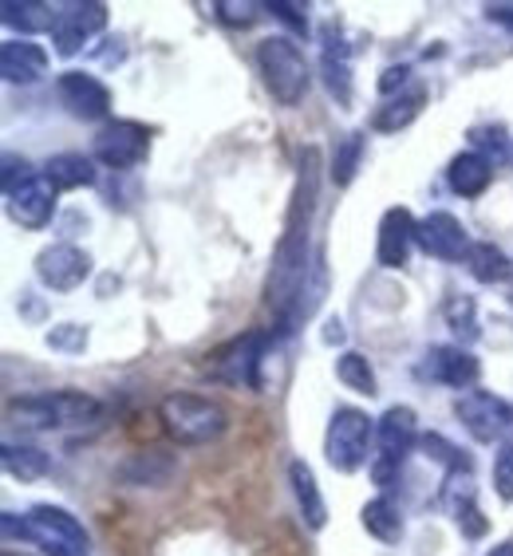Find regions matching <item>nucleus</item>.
Returning a JSON list of instances; mask_svg holds the SVG:
<instances>
[{
    "mask_svg": "<svg viewBox=\"0 0 513 556\" xmlns=\"http://www.w3.org/2000/svg\"><path fill=\"white\" fill-rule=\"evenodd\" d=\"M316 202H321V154L309 147L300 154L297 186L289 198V214H285V233L273 253V268H268L265 300L273 316H277V332L289 336L300 320V296L309 285L312 273V222H316Z\"/></svg>",
    "mask_w": 513,
    "mask_h": 556,
    "instance_id": "f257e3e1",
    "label": "nucleus"
},
{
    "mask_svg": "<svg viewBox=\"0 0 513 556\" xmlns=\"http://www.w3.org/2000/svg\"><path fill=\"white\" fill-rule=\"evenodd\" d=\"M4 536L9 541H28V545H40L48 556H91V541H87V529L79 525V517L60 509V505H33L24 517L4 514Z\"/></svg>",
    "mask_w": 513,
    "mask_h": 556,
    "instance_id": "f03ea898",
    "label": "nucleus"
},
{
    "mask_svg": "<svg viewBox=\"0 0 513 556\" xmlns=\"http://www.w3.org/2000/svg\"><path fill=\"white\" fill-rule=\"evenodd\" d=\"M159 422L178 446H202V442L222 439L225 427H229V415L217 399L174 391L159 403Z\"/></svg>",
    "mask_w": 513,
    "mask_h": 556,
    "instance_id": "7ed1b4c3",
    "label": "nucleus"
},
{
    "mask_svg": "<svg viewBox=\"0 0 513 556\" xmlns=\"http://www.w3.org/2000/svg\"><path fill=\"white\" fill-rule=\"evenodd\" d=\"M256 72H261L268 96L277 99L280 108H297L312 87L309 60L289 36H265L256 43Z\"/></svg>",
    "mask_w": 513,
    "mask_h": 556,
    "instance_id": "20e7f679",
    "label": "nucleus"
},
{
    "mask_svg": "<svg viewBox=\"0 0 513 556\" xmlns=\"http://www.w3.org/2000/svg\"><path fill=\"white\" fill-rule=\"evenodd\" d=\"M415 442H418L415 410L387 407L384 418L375 422V446H379V454H375V462H372V478L384 493L399 482V470H403L406 454L415 450Z\"/></svg>",
    "mask_w": 513,
    "mask_h": 556,
    "instance_id": "39448f33",
    "label": "nucleus"
},
{
    "mask_svg": "<svg viewBox=\"0 0 513 556\" xmlns=\"http://www.w3.org/2000/svg\"><path fill=\"white\" fill-rule=\"evenodd\" d=\"M375 442V418H367L360 407H336L324 434V458L331 470L355 473L367 462Z\"/></svg>",
    "mask_w": 513,
    "mask_h": 556,
    "instance_id": "423d86ee",
    "label": "nucleus"
},
{
    "mask_svg": "<svg viewBox=\"0 0 513 556\" xmlns=\"http://www.w3.org/2000/svg\"><path fill=\"white\" fill-rule=\"evenodd\" d=\"M277 340V336H265V332H246L229 340L225 348H217L210 355V375H214L217 383H229V387H246V391H261V367H265V352L268 343Z\"/></svg>",
    "mask_w": 513,
    "mask_h": 556,
    "instance_id": "0eeeda50",
    "label": "nucleus"
},
{
    "mask_svg": "<svg viewBox=\"0 0 513 556\" xmlns=\"http://www.w3.org/2000/svg\"><path fill=\"white\" fill-rule=\"evenodd\" d=\"M454 418L466 427L474 442H486V446L513 434V403H505L502 395H490V391H466L454 399Z\"/></svg>",
    "mask_w": 513,
    "mask_h": 556,
    "instance_id": "6e6552de",
    "label": "nucleus"
},
{
    "mask_svg": "<svg viewBox=\"0 0 513 556\" xmlns=\"http://www.w3.org/2000/svg\"><path fill=\"white\" fill-rule=\"evenodd\" d=\"M96 162H103L108 170H135L150 154V130L135 118H115L96 135Z\"/></svg>",
    "mask_w": 513,
    "mask_h": 556,
    "instance_id": "1a4fd4ad",
    "label": "nucleus"
},
{
    "mask_svg": "<svg viewBox=\"0 0 513 556\" xmlns=\"http://www.w3.org/2000/svg\"><path fill=\"white\" fill-rule=\"evenodd\" d=\"M415 245L435 261H466L471 257V233H466V225L459 222L454 214L447 210H430L415 229Z\"/></svg>",
    "mask_w": 513,
    "mask_h": 556,
    "instance_id": "9d476101",
    "label": "nucleus"
},
{
    "mask_svg": "<svg viewBox=\"0 0 513 556\" xmlns=\"http://www.w3.org/2000/svg\"><path fill=\"white\" fill-rule=\"evenodd\" d=\"M108 28V4L99 0H87V4H67V9L55 12V28H52V43L60 55H79L87 40H96L99 33Z\"/></svg>",
    "mask_w": 513,
    "mask_h": 556,
    "instance_id": "9b49d317",
    "label": "nucleus"
},
{
    "mask_svg": "<svg viewBox=\"0 0 513 556\" xmlns=\"http://www.w3.org/2000/svg\"><path fill=\"white\" fill-rule=\"evenodd\" d=\"M36 277H40L43 289L72 292L91 277V257L72 241H55V245L36 253Z\"/></svg>",
    "mask_w": 513,
    "mask_h": 556,
    "instance_id": "f8f14e48",
    "label": "nucleus"
},
{
    "mask_svg": "<svg viewBox=\"0 0 513 556\" xmlns=\"http://www.w3.org/2000/svg\"><path fill=\"white\" fill-rule=\"evenodd\" d=\"M55 96L67 108L72 118H84V123H96V118L111 115V91L103 79L87 72H64L55 79Z\"/></svg>",
    "mask_w": 513,
    "mask_h": 556,
    "instance_id": "ddd939ff",
    "label": "nucleus"
},
{
    "mask_svg": "<svg viewBox=\"0 0 513 556\" xmlns=\"http://www.w3.org/2000/svg\"><path fill=\"white\" fill-rule=\"evenodd\" d=\"M55 193H60V186L48 174H33L28 182H21L12 193H4L9 217L16 225H24V229H43L55 214Z\"/></svg>",
    "mask_w": 513,
    "mask_h": 556,
    "instance_id": "4468645a",
    "label": "nucleus"
},
{
    "mask_svg": "<svg viewBox=\"0 0 513 556\" xmlns=\"http://www.w3.org/2000/svg\"><path fill=\"white\" fill-rule=\"evenodd\" d=\"M478 375H481V364L462 348V343H439V348H430L427 359H423V379L454 387V391H471V387L478 383Z\"/></svg>",
    "mask_w": 513,
    "mask_h": 556,
    "instance_id": "2eb2a0df",
    "label": "nucleus"
},
{
    "mask_svg": "<svg viewBox=\"0 0 513 556\" xmlns=\"http://www.w3.org/2000/svg\"><path fill=\"white\" fill-rule=\"evenodd\" d=\"M415 229L418 222L411 217V210L403 205H391L384 217H379V237H375V261L384 268H403L411 257V245H415Z\"/></svg>",
    "mask_w": 513,
    "mask_h": 556,
    "instance_id": "dca6fc26",
    "label": "nucleus"
},
{
    "mask_svg": "<svg viewBox=\"0 0 513 556\" xmlns=\"http://www.w3.org/2000/svg\"><path fill=\"white\" fill-rule=\"evenodd\" d=\"M0 75L9 84H36L48 75V52L33 40H4L0 43Z\"/></svg>",
    "mask_w": 513,
    "mask_h": 556,
    "instance_id": "f3484780",
    "label": "nucleus"
},
{
    "mask_svg": "<svg viewBox=\"0 0 513 556\" xmlns=\"http://www.w3.org/2000/svg\"><path fill=\"white\" fill-rule=\"evenodd\" d=\"M447 182L459 198H481L493 182V162L481 159L478 150H462V154L450 159Z\"/></svg>",
    "mask_w": 513,
    "mask_h": 556,
    "instance_id": "a211bd4d",
    "label": "nucleus"
},
{
    "mask_svg": "<svg viewBox=\"0 0 513 556\" xmlns=\"http://www.w3.org/2000/svg\"><path fill=\"white\" fill-rule=\"evenodd\" d=\"M423 103H427V87L423 84H411L406 91H399V96H391L384 103V108L375 111L372 127L384 130V135H396V130L411 127L418 115H423Z\"/></svg>",
    "mask_w": 513,
    "mask_h": 556,
    "instance_id": "6ab92c4d",
    "label": "nucleus"
},
{
    "mask_svg": "<svg viewBox=\"0 0 513 556\" xmlns=\"http://www.w3.org/2000/svg\"><path fill=\"white\" fill-rule=\"evenodd\" d=\"M289 482H292V497L300 505V517L309 529H324L328 525V505H324V493L316 485V473L309 470V462H292L289 466Z\"/></svg>",
    "mask_w": 513,
    "mask_h": 556,
    "instance_id": "aec40b11",
    "label": "nucleus"
},
{
    "mask_svg": "<svg viewBox=\"0 0 513 556\" xmlns=\"http://www.w3.org/2000/svg\"><path fill=\"white\" fill-rule=\"evenodd\" d=\"M48 403H52L55 430L87 427V422H96V418L103 415V403H99L96 395H87V391H52Z\"/></svg>",
    "mask_w": 513,
    "mask_h": 556,
    "instance_id": "412c9836",
    "label": "nucleus"
},
{
    "mask_svg": "<svg viewBox=\"0 0 513 556\" xmlns=\"http://www.w3.org/2000/svg\"><path fill=\"white\" fill-rule=\"evenodd\" d=\"M360 521H364V529L375 536V541H384V545H396V541H403V509H399L387 493H379V497H372V502L360 509Z\"/></svg>",
    "mask_w": 513,
    "mask_h": 556,
    "instance_id": "4be33fe9",
    "label": "nucleus"
},
{
    "mask_svg": "<svg viewBox=\"0 0 513 556\" xmlns=\"http://www.w3.org/2000/svg\"><path fill=\"white\" fill-rule=\"evenodd\" d=\"M0 16H4V24H9V28H16V33H21V40L55 28L52 4H43V0H4V4H0Z\"/></svg>",
    "mask_w": 513,
    "mask_h": 556,
    "instance_id": "5701e85b",
    "label": "nucleus"
},
{
    "mask_svg": "<svg viewBox=\"0 0 513 556\" xmlns=\"http://www.w3.org/2000/svg\"><path fill=\"white\" fill-rule=\"evenodd\" d=\"M0 462H4V473L16 482H40L43 473L52 470V458L36 446H24V442H4Z\"/></svg>",
    "mask_w": 513,
    "mask_h": 556,
    "instance_id": "b1692460",
    "label": "nucleus"
},
{
    "mask_svg": "<svg viewBox=\"0 0 513 556\" xmlns=\"http://www.w3.org/2000/svg\"><path fill=\"white\" fill-rule=\"evenodd\" d=\"M466 268H471V277L478 280V285H505V280L513 277V261L505 257L493 241H474Z\"/></svg>",
    "mask_w": 513,
    "mask_h": 556,
    "instance_id": "393cba45",
    "label": "nucleus"
},
{
    "mask_svg": "<svg viewBox=\"0 0 513 556\" xmlns=\"http://www.w3.org/2000/svg\"><path fill=\"white\" fill-rule=\"evenodd\" d=\"M43 174H48L60 190H79V186L96 182V162L87 159V154L67 150V154H55V159L43 166Z\"/></svg>",
    "mask_w": 513,
    "mask_h": 556,
    "instance_id": "a878e982",
    "label": "nucleus"
},
{
    "mask_svg": "<svg viewBox=\"0 0 513 556\" xmlns=\"http://www.w3.org/2000/svg\"><path fill=\"white\" fill-rule=\"evenodd\" d=\"M174 462L162 454V450H142L123 466V482L127 485H166Z\"/></svg>",
    "mask_w": 513,
    "mask_h": 556,
    "instance_id": "bb28decb",
    "label": "nucleus"
},
{
    "mask_svg": "<svg viewBox=\"0 0 513 556\" xmlns=\"http://www.w3.org/2000/svg\"><path fill=\"white\" fill-rule=\"evenodd\" d=\"M321 72H324V87L331 91V99H336L340 108H352V67H348V52H343V48H336V52L324 48Z\"/></svg>",
    "mask_w": 513,
    "mask_h": 556,
    "instance_id": "cd10ccee",
    "label": "nucleus"
},
{
    "mask_svg": "<svg viewBox=\"0 0 513 556\" xmlns=\"http://www.w3.org/2000/svg\"><path fill=\"white\" fill-rule=\"evenodd\" d=\"M336 379H340L348 391H355V395H367V399L379 395L372 364H367V355H360V352H343L340 359H336Z\"/></svg>",
    "mask_w": 513,
    "mask_h": 556,
    "instance_id": "c85d7f7f",
    "label": "nucleus"
},
{
    "mask_svg": "<svg viewBox=\"0 0 513 556\" xmlns=\"http://www.w3.org/2000/svg\"><path fill=\"white\" fill-rule=\"evenodd\" d=\"M364 147H367V135L364 130H352V135H343L336 154H331V182L336 186H352L355 170H360V162H364Z\"/></svg>",
    "mask_w": 513,
    "mask_h": 556,
    "instance_id": "c756f323",
    "label": "nucleus"
},
{
    "mask_svg": "<svg viewBox=\"0 0 513 556\" xmlns=\"http://www.w3.org/2000/svg\"><path fill=\"white\" fill-rule=\"evenodd\" d=\"M442 312H447L450 332L462 336L466 343L478 340V308H474V300L466 296V292H454V296L442 304Z\"/></svg>",
    "mask_w": 513,
    "mask_h": 556,
    "instance_id": "7c9ffc66",
    "label": "nucleus"
},
{
    "mask_svg": "<svg viewBox=\"0 0 513 556\" xmlns=\"http://www.w3.org/2000/svg\"><path fill=\"white\" fill-rule=\"evenodd\" d=\"M214 16L229 28H249L261 16V4H253V0H214Z\"/></svg>",
    "mask_w": 513,
    "mask_h": 556,
    "instance_id": "2f4dec72",
    "label": "nucleus"
},
{
    "mask_svg": "<svg viewBox=\"0 0 513 556\" xmlns=\"http://www.w3.org/2000/svg\"><path fill=\"white\" fill-rule=\"evenodd\" d=\"M493 490L502 502H513V439H505L493 454Z\"/></svg>",
    "mask_w": 513,
    "mask_h": 556,
    "instance_id": "473e14b6",
    "label": "nucleus"
},
{
    "mask_svg": "<svg viewBox=\"0 0 513 556\" xmlns=\"http://www.w3.org/2000/svg\"><path fill=\"white\" fill-rule=\"evenodd\" d=\"M265 12H273L280 24H289L297 36L309 33V4H300V0H273V4H265Z\"/></svg>",
    "mask_w": 513,
    "mask_h": 556,
    "instance_id": "72a5a7b5",
    "label": "nucleus"
},
{
    "mask_svg": "<svg viewBox=\"0 0 513 556\" xmlns=\"http://www.w3.org/2000/svg\"><path fill=\"white\" fill-rule=\"evenodd\" d=\"M48 348H55V352H84L87 328H79V324H60V328L48 332Z\"/></svg>",
    "mask_w": 513,
    "mask_h": 556,
    "instance_id": "f704fd0d",
    "label": "nucleus"
},
{
    "mask_svg": "<svg viewBox=\"0 0 513 556\" xmlns=\"http://www.w3.org/2000/svg\"><path fill=\"white\" fill-rule=\"evenodd\" d=\"M471 139H474V150H478L481 159H490L486 150H493V162L505 159V130L502 127H474Z\"/></svg>",
    "mask_w": 513,
    "mask_h": 556,
    "instance_id": "c9c22d12",
    "label": "nucleus"
},
{
    "mask_svg": "<svg viewBox=\"0 0 513 556\" xmlns=\"http://www.w3.org/2000/svg\"><path fill=\"white\" fill-rule=\"evenodd\" d=\"M33 174L36 170L24 159H16V154H4V178H0V182H4V193H12L21 182H28Z\"/></svg>",
    "mask_w": 513,
    "mask_h": 556,
    "instance_id": "e433bc0d",
    "label": "nucleus"
},
{
    "mask_svg": "<svg viewBox=\"0 0 513 556\" xmlns=\"http://www.w3.org/2000/svg\"><path fill=\"white\" fill-rule=\"evenodd\" d=\"M411 87V67L406 64H399V67H387L384 72V79H379V91H384L387 99L391 96H399V91H406Z\"/></svg>",
    "mask_w": 513,
    "mask_h": 556,
    "instance_id": "4c0bfd02",
    "label": "nucleus"
},
{
    "mask_svg": "<svg viewBox=\"0 0 513 556\" xmlns=\"http://www.w3.org/2000/svg\"><path fill=\"white\" fill-rule=\"evenodd\" d=\"M486 16H490L493 24H502V28H510V33H513V4H490V9H486Z\"/></svg>",
    "mask_w": 513,
    "mask_h": 556,
    "instance_id": "58836bf2",
    "label": "nucleus"
},
{
    "mask_svg": "<svg viewBox=\"0 0 513 556\" xmlns=\"http://www.w3.org/2000/svg\"><path fill=\"white\" fill-rule=\"evenodd\" d=\"M324 340H328V343H331V340L340 343V340H343V324H340V320H328V332H324Z\"/></svg>",
    "mask_w": 513,
    "mask_h": 556,
    "instance_id": "ea45409f",
    "label": "nucleus"
},
{
    "mask_svg": "<svg viewBox=\"0 0 513 556\" xmlns=\"http://www.w3.org/2000/svg\"><path fill=\"white\" fill-rule=\"evenodd\" d=\"M486 556H513V536H510V541H502V545L493 548V553H486Z\"/></svg>",
    "mask_w": 513,
    "mask_h": 556,
    "instance_id": "a19ab883",
    "label": "nucleus"
},
{
    "mask_svg": "<svg viewBox=\"0 0 513 556\" xmlns=\"http://www.w3.org/2000/svg\"><path fill=\"white\" fill-rule=\"evenodd\" d=\"M4 556H16V553H4Z\"/></svg>",
    "mask_w": 513,
    "mask_h": 556,
    "instance_id": "79ce46f5",
    "label": "nucleus"
}]
</instances>
